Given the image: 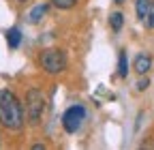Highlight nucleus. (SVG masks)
Returning <instances> with one entry per match:
<instances>
[{"instance_id": "f257e3e1", "label": "nucleus", "mask_w": 154, "mask_h": 150, "mask_svg": "<svg viewBox=\"0 0 154 150\" xmlns=\"http://www.w3.org/2000/svg\"><path fill=\"white\" fill-rule=\"evenodd\" d=\"M26 124V109L24 103L13 90H0V127L9 133H19Z\"/></svg>"}, {"instance_id": "f03ea898", "label": "nucleus", "mask_w": 154, "mask_h": 150, "mask_svg": "<svg viewBox=\"0 0 154 150\" xmlns=\"http://www.w3.org/2000/svg\"><path fill=\"white\" fill-rule=\"evenodd\" d=\"M38 69L47 75H62L69 67V58H66V52L64 49H58V47H47L38 54Z\"/></svg>"}, {"instance_id": "7ed1b4c3", "label": "nucleus", "mask_w": 154, "mask_h": 150, "mask_svg": "<svg viewBox=\"0 0 154 150\" xmlns=\"http://www.w3.org/2000/svg\"><path fill=\"white\" fill-rule=\"evenodd\" d=\"M24 109H26V120L30 124H38L45 114V97L38 88H28L26 90V101H24Z\"/></svg>"}, {"instance_id": "20e7f679", "label": "nucleus", "mask_w": 154, "mask_h": 150, "mask_svg": "<svg viewBox=\"0 0 154 150\" xmlns=\"http://www.w3.org/2000/svg\"><path fill=\"white\" fill-rule=\"evenodd\" d=\"M86 116H88V111H86V105H82V103H75V105L66 107L64 114H62V129H64V133H69V135L77 133V131L82 129Z\"/></svg>"}, {"instance_id": "39448f33", "label": "nucleus", "mask_w": 154, "mask_h": 150, "mask_svg": "<svg viewBox=\"0 0 154 150\" xmlns=\"http://www.w3.org/2000/svg\"><path fill=\"white\" fill-rule=\"evenodd\" d=\"M133 71L137 75H148L152 71V54L148 52H139L133 58Z\"/></svg>"}, {"instance_id": "423d86ee", "label": "nucleus", "mask_w": 154, "mask_h": 150, "mask_svg": "<svg viewBox=\"0 0 154 150\" xmlns=\"http://www.w3.org/2000/svg\"><path fill=\"white\" fill-rule=\"evenodd\" d=\"M49 2H38L36 7H32L30 9V13H28V22L30 24H41L43 20H45V15L49 13Z\"/></svg>"}, {"instance_id": "0eeeda50", "label": "nucleus", "mask_w": 154, "mask_h": 150, "mask_svg": "<svg viewBox=\"0 0 154 150\" xmlns=\"http://www.w3.org/2000/svg\"><path fill=\"white\" fill-rule=\"evenodd\" d=\"M5 39H7L9 49H17V47H19V43H22V30H19L17 26L9 28V30L5 32Z\"/></svg>"}, {"instance_id": "6e6552de", "label": "nucleus", "mask_w": 154, "mask_h": 150, "mask_svg": "<svg viewBox=\"0 0 154 150\" xmlns=\"http://www.w3.org/2000/svg\"><path fill=\"white\" fill-rule=\"evenodd\" d=\"M109 28H111V32L113 34H118L122 28H124V13L122 11H113V13H109Z\"/></svg>"}, {"instance_id": "1a4fd4ad", "label": "nucleus", "mask_w": 154, "mask_h": 150, "mask_svg": "<svg viewBox=\"0 0 154 150\" xmlns=\"http://www.w3.org/2000/svg\"><path fill=\"white\" fill-rule=\"evenodd\" d=\"M150 5H152V0H135V17H137V22H141V24L146 22Z\"/></svg>"}, {"instance_id": "9d476101", "label": "nucleus", "mask_w": 154, "mask_h": 150, "mask_svg": "<svg viewBox=\"0 0 154 150\" xmlns=\"http://www.w3.org/2000/svg\"><path fill=\"white\" fill-rule=\"evenodd\" d=\"M118 77L120 80H126L128 77V56H126V52L124 49H120L118 52Z\"/></svg>"}, {"instance_id": "9b49d317", "label": "nucleus", "mask_w": 154, "mask_h": 150, "mask_svg": "<svg viewBox=\"0 0 154 150\" xmlns=\"http://www.w3.org/2000/svg\"><path fill=\"white\" fill-rule=\"evenodd\" d=\"M49 5L58 11H71L79 5V0H49Z\"/></svg>"}, {"instance_id": "f8f14e48", "label": "nucleus", "mask_w": 154, "mask_h": 150, "mask_svg": "<svg viewBox=\"0 0 154 150\" xmlns=\"http://www.w3.org/2000/svg\"><path fill=\"white\" fill-rule=\"evenodd\" d=\"M148 86H150V77L148 75H139V80H137V92H146L148 90Z\"/></svg>"}, {"instance_id": "ddd939ff", "label": "nucleus", "mask_w": 154, "mask_h": 150, "mask_svg": "<svg viewBox=\"0 0 154 150\" xmlns=\"http://www.w3.org/2000/svg\"><path fill=\"white\" fill-rule=\"evenodd\" d=\"M143 26L148 30H154V0H152V5H150V11H148V17H146Z\"/></svg>"}, {"instance_id": "4468645a", "label": "nucleus", "mask_w": 154, "mask_h": 150, "mask_svg": "<svg viewBox=\"0 0 154 150\" xmlns=\"http://www.w3.org/2000/svg\"><path fill=\"white\" fill-rule=\"evenodd\" d=\"M43 148H45L43 144H34V146H32V150H43Z\"/></svg>"}, {"instance_id": "2eb2a0df", "label": "nucleus", "mask_w": 154, "mask_h": 150, "mask_svg": "<svg viewBox=\"0 0 154 150\" xmlns=\"http://www.w3.org/2000/svg\"><path fill=\"white\" fill-rule=\"evenodd\" d=\"M124 2H126V0H113V5H118V7H120V5H124Z\"/></svg>"}, {"instance_id": "dca6fc26", "label": "nucleus", "mask_w": 154, "mask_h": 150, "mask_svg": "<svg viewBox=\"0 0 154 150\" xmlns=\"http://www.w3.org/2000/svg\"><path fill=\"white\" fill-rule=\"evenodd\" d=\"M17 5H26V2H30V0H15Z\"/></svg>"}]
</instances>
